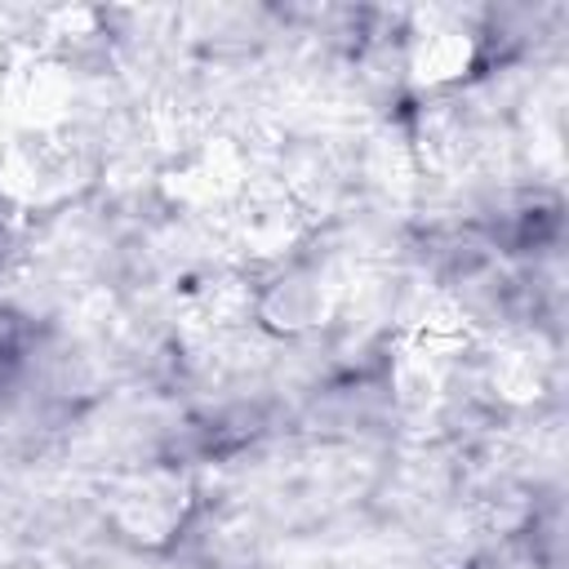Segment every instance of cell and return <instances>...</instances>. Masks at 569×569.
<instances>
[{
    "instance_id": "6da1fadb",
    "label": "cell",
    "mask_w": 569,
    "mask_h": 569,
    "mask_svg": "<svg viewBox=\"0 0 569 569\" xmlns=\"http://www.w3.org/2000/svg\"><path fill=\"white\" fill-rule=\"evenodd\" d=\"M187 511H191V485L182 471H169V467H151V471L129 476L111 498L116 529L142 547L169 542L182 529Z\"/></svg>"
},
{
    "instance_id": "7a4b0ae2",
    "label": "cell",
    "mask_w": 569,
    "mask_h": 569,
    "mask_svg": "<svg viewBox=\"0 0 569 569\" xmlns=\"http://www.w3.org/2000/svg\"><path fill=\"white\" fill-rule=\"evenodd\" d=\"M4 98H9L13 120H22L31 133H49L53 124H62V116L76 98V84H71V71L62 62L40 58V62H27L9 76Z\"/></svg>"
},
{
    "instance_id": "3957f363",
    "label": "cell",
    "mask_w": 569,
    "mask_h": 569,
    "mask_svg": "<svg viewBox=\"0 0 569 569\" xmlns=\"http://www.w3.org/2000/svg\"><path fill=\"white\" fill-rule=\"evenodd\" d=\"M231 222H236L240 244L258 258H284L302 236V213L293 209V200L284 191H253L249 187L236 200Z\"/></svg>"
},
{
    "instance_id": "277c9868",
    "label": "cell",
    "mask_w": 569,
    "mask_h": 569,
    "mask_svg": "<svg viewBox=\"0 0 569 569\" xmlns=\"http://www.w3.org/2000/svg\"><path fill=\"white\" fill-rule=\"evenodd\" d=\"M173 191L182 204L191 209H236V200L249 191L240 156L231 147H213L204 142L200 151H191L178 173H173Z\"/></svg>"
},
{
    "instance_id": "5b68a950",
    "label": "cell",
    "mask_w": 569,
    "mask_h": 569,
    "mask_svg": "<svg viewBox=\"0 0 569 569\" xmlns=\"http://www.w3.org/2000/svg\"><path fill=\"white\" fill-rule=\"evenodd\" d=\"M405 62L422 84H449L476 62V36L453 18H427V27L409 31Z\"/></svg>"
},
{
    "instance_id": "8992f818",
    "label": "cell",
    "mask_w": 569,
    "mask_h": 569,
    "mask_svg": "<svg viewBox=\"0 0 569 569\" xmlns=\"http://www.w3.org/2000/svg\"><path fill=\"white\" fill-rule=\"evenodd\" d=\"M325 307H329V289L316 271H284L276 284L258 293V320L284 333H302L320 325Z\"/></svg>"
},
{
    "instance_id": "52a82bcc",
    "label": "cell",
    "mask_w": 569,
    "mask_h": 569,
    "mask_svg": "<svg viewBox=\"0 0 569 569\" xmlns=\"http://www.w3.org/2000/svg\"><path fill=\"white\" fill-rule=\"evenodd\" d=\"M4 178H9V187H13L18 196H27V200L49 196V191H58V187L71 178V151L58 147L49 133H31V138H22V142L9 151Z\"/></svg>"
}]
</instances>
